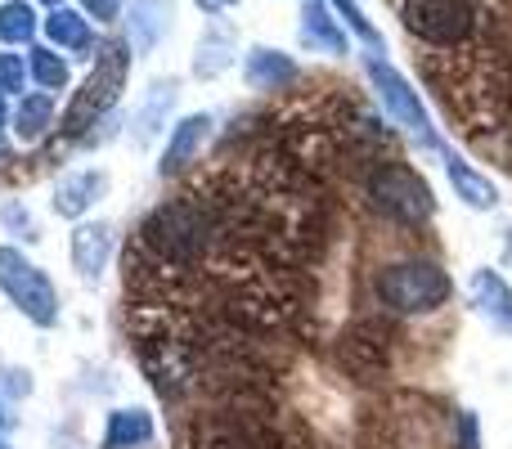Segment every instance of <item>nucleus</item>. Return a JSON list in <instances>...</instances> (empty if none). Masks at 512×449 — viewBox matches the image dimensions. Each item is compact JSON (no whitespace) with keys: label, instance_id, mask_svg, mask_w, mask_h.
Instances as JSON below:
<instances>
[{"label":"nucleus","instance_id":"nucleus-1","mask_svg":"<svg viewBox=\"0 0 512 449\" xmlns=\"http://www.w3.org/2000/svg\"><path fill=\"white\" fill-rule=\"evenodd\" d=\"M126 72H131V45L126 41L104 45L95 68H90V77L81 81V90L72 95L68 113H63V135H86L90 126L117 104V95H122V86H126Z\"/></svg>","mask_w":512,"mask_h":449},{"label":"nucleus","instance_id":"nucleus-2","mask_svg":"<svg viewBox=\"0 0 512 449\" xmlns=\"http://www.w3.org/2000/svg\"><path fill=\"white\" fill-rule=\"evenodd\" d=\"M454 283L436 261H396L378 274V297L396 315H432L450 301Z\"/></svg>","mask_w":512,"mask_h":449},{"label":"nucleus","instance_id":"nucleus-3","mask_svg":"<svg viewBox=\"0 0 512 449\" xmlns=\"http://www.w3.org/2000/svg\"><path fill=\"white\" fill-rule=\"evenodd\" d=\"M369 203L400 225H423L436 212L432 185L409 162H378L369 171Z\"/></svg>","mask_w":512,"mask_h":449},{"label":"nucleus","instance_id":"nucleus-4","mask_svg":"<svg viewBox=\"0 0 512 449\" xmlns=\"http://www.w3.org/2000/svg\"><path fill=\"white\" fill-rule=\"evenodd\" d=\"M0 292L32 319L36 328H54L59 324V292H54L50 274L41 265H32L18 247H0Z\"/></svg>","mask_w":512,"mask_h":449},{"label":"nucleus","instance_id":"nucleus-5","mask_svg":"<svg viewBox=\"0 0 512 449\" xmlns=\"http://www.w3.org/2000/svg\"><path fill=\"white\" fill-rule=\"evenodd\" d=\"M364 72H369V81H373V90H378L382 108H387V113L396 117V122L405 126L418 144H423V149L445 153L441 135H436V126H432V113H427V104L418 99V90L409 86V81L400 77L387 59H378V54H364Z\"/></svg>","mask_w":512,"mask_h":449},{"label":"nucleus","instance_id":"nucleus-6","mask_svg":"<svg viewBox=\"0 0 512 449\" xmlns=\"http://www.w3.org/2000/svg\"><path fill=\"white\" fill-rule=\"evenodd\" d=\"M400 18L405 27L427 45H459L468 41L477 9L472 0H400Z\"/></svg>","mask_w":512,"mask_h":449},{"label":"nucleus","instance_id":"nucleus-7","mask_svg":"<svg viewBox=\"0 0 512 449\" xmlns=\"http://www.w3.org/2000/svg\"><path fill=\"white\" fill-rule=\"evenodd\" d=\"M212 113H189L176 122V131H171L167 149H162V162H158V176L162 180H176L185 176L189 167H194L198 158H203V144L212 140Z\"/></svg>","mask_w":512,"mask_h":449},{"label":"nucleus","instance_id":"nucleus-8","mask_svg":"<svg viewBox=\"0 0 512 449\" xmlns=\"http://www.w3.org/2000/svg\"><path fill=\"white\" fill-rule=\"evenodd\" d=\"M113 261V225L108 221H81L72 229V265L86 283H95Z\"/></svg>","mask_w":512,"mask_h":449},{"label":"nucleus","instance_id":"nucleus-9","mask_svg":"<svg viewBox=\"0 0 512 449\" xmlns=\"http://www.w3.org/2000/svg\"><path fill=\"white\" fill-rule=\"evenodd\" d=\"M171 27V0H131L126 14V45L131 54H149Z\"/></svg>","mask_w":512,"mask_h":449},{"label":"nucleus","instance_id":"nucleus-10","mask_svg":"<svg viewBox=\"0 0 512 449\" xmlns=\"http://www.w3.org/2000/svg\"><path fill=\"white\" fill-rule=\"evenodd\" d=\"M104 194H108V171H77V176L59 180V189H54V212H59L63 221H81Z\"/></svg>","mask_w":512,"mask_h":449},{"label":"nucleus","instance_id":"nucleus-11","mask_svg":"<svg viewBox=\"0 0 512 449\" xmlns=\"http://www.w3.org/2000/svg\"><path fill=\"white\" fill-rule=\"evenodd\" d=\"M468 292H472V306L499 328V333H512V288L499 270H477L468 279Z\"/></svg>","mask_w":512,"mask_h":449},{"label":"nucleus","instance_id":"nucleus-12","mask_svg":"<svg viewBox=\"0 0 512 449\" xmlns=\"http://www.w3.org/2000/svg\"><path fill=\"white\" fill-rule=\"evenodd\" d=\"M441 158H445V176H450V185H454V198H463L472 212H490V207H499L495 180L481 176L472 162H463L459 153H450V149H445Z\"/></svg>","mask_w":512,"mask_h":449},{"label":"nucleus","instance_id":"nucleus-13","mask_svg":"<svg viewBox=\"0 0 512 449\" xmlns=\"http://www.w3.org/2000/svg\"><path fill=\"white\" fill-rule=\"evenodd\" d=\"M301 45H310L319 54H346L351 36L337 18H328L324 0H301Z\"/></svg>","mask_w":512,"mask_h":449},{"label":"nucleus","instance_id":"nucleus-14","mask_svg":"<svg viewBox=\"0 0 512 449\" xmlns=\"http://www.w3.org/2000/svg\"><path fill=\"white\" fill-rule=\"evenodd\" d=\"M243 77H248L252 90H279V86H288V81H297V63L283 50L256 45V50H248V59H243Z\"/></svg>","mask_w":512,"mask_h":449},{"label":"nucleus","instance_id":"nucleus-15","mask_svg":"<svg viewBox=\"0 0 512 449\" xmlns=\"http://www.w3.org/2000/svg\"><path fill=\"white\" fill-rule=\"evenodd\" d=\"M9 126H14V135L23 144H36L54 126V95H45V90H36V95H18Z\"/></svg>","mask_w":512,"mask_h":449},{"label":"nucleus","instance_id":"nucleus-16","mask_svg":"<svg viewBox=\"0 0 512 449\" xmlns=\"http://www.w3.org/2000/svg\"><path fill=\"white\" fill-rule=\"evenodd\" d=\"M45 36H50V45H59V50H72V54H81V50H90V45H95L90 18L77 14V9H68V5L50 9V18H45Z\"/></svg>","mask_w":512,"mask_h":449},{"label":"nucleus","instance_id":"nucleus-17","mask_svg":"<svg viewBox=\"0 0 512 449\" xmlns=\"http://www.w3.org/2000/svg\"><path fill=\"white\" fill-rule=\"evenodd\" d=\"M153 441V418L144 409H113L108 414L104 449H140Z\"/></svg>","mask_w":512,"mask_h":449},{"label":"nucleus","instance_id":"nucleus-18","mask_svg":"<svg viewBox=\"0 0 512 449\" xmlns=\"http://www.w3.org/2000/svg\"><path fill=\"white\" fill-rule=\"evenodd\" d=\"M230 63H234V36H230V27L216 23L212 32H203V41H198L194 72L198 77H221Z\"/></svg>","mask_w":512,"mask_h":449},{"label":"nucleus","instance_id":"nucleus-19","mask_svg":"<svg viewBox=\"0 0 512 449\" xmlns=\"http://www.w3.org/2000/svg\"><path fill=\"white\" fill-rule=\"evenodd\" d=\"M176 104V81H158V86H153V95H149V104L140 108V113H135V140L140 144H149L153 135L162 131V126H167V108Z\"/></svg>","mask_w":512,"mask_h":449},{"label":"nucleus","instance_id":"nucleus-20","mask_svg":"<svg viewBox=\"0 0 512 449\" xmlns=\"http://www.w3.org/2000/svg\"><path fill=\"white\" fill-rule=\"evenodd\" d=\"M27 72H32V81L45 95L68 86V59H59V50H50V45H36V50L27 54Z\"/></svg>","mask_w":512,"mask_h":449},{"label":"nucleus","instance_id":"nucleus-21","mask_svg":"<svg viewBox=\"0 0 512 449\" xmlns=\"http://www.w3.org/2000/svg\"><path fill=\"white\" fill-rule=\"evenodd\" d=\"M36 9L27 5V0H5L0 5V41H9V45H27L36 36Z\"/></svg>","mask_w":512,"mask_h":449},{"label":"nucleus","instance_id":"nucleus-22","mask_svg":"<svg viewBox=\"0 0 512 449\" xmlns=\"http://www.w3.org/2000/svg\"><path fill=\"white\" fill-rule=\"evenodd\" d=\"M328 5H333L337 23H342V27H346V32H351V36H360V41H364V45H369V50H373V54H378V50H382V32H378V27H373V23H369V18H364V9H360V5H355V0H328Z\"/></svg>","mask_w":512,"mask_h":449},{"label":"nucleus","instance_id":"nucleus-23","mask_svg":"<svg viewBox=\"0 0 512 449\" xmlns=\"http://www.w3.org/2000/svg\"><path fill=\"white\" fill-rule=\"evenodd\" d=\"M27 63H23V54H0V95H23V86H27Z\"/></svg>","mask_w":512,"mask_h":449},{"label":"nucleus","instance_id":"nucleus-24","mask_svg":"<svg viewBox=\"0 0 512 449\" xmlns=\"http://www.w3.org/2000/svg\"><path fill=\"white\" fill-rule=\"evenodd\" d=\"M0 221H5L9 229H14L18 238H27V243H32V238H41V234H36L32 212H27V207H18V203H5V207H0Z\"/></svg>","mask_w":512,"mask_h":449},{"label":"nucleus","instance_id":"nucleus-25","mask_svg":"<svg viewBox=\"0 0 512 449\" xmlns=\"http://www.w3.org/2000/svg\"><path fill=\"white\" fill-rule=\"evenodd\" d=\"M81 5H86V18H95V23H117L126 0H81Z\"/></svg>","mask_w":512,"mask_h":449},{"label":"nucleus","instance_id":"nucleus-26","mask_svg":"<svg viewBox=\"0 0 512 449\" xmlns=\"http://www.w3.org/2000/svg\"><path fill=\"white\" fill-rule=\"evenodd\" d=\"M454 427H459V449H481V436H477V414H472V409H463V414L454 418Z\"/></svg>","mask_w":512,"mask_h":449},{"label":"nucleus","instance_id":"nucleus-27","mask_svg":"<svg viewBox=\"0 0 512 449\" xmlns=\"http://www.w3.org/2000/svg\"><path fill=\"white\" fill-rule=\"evenodd\" d=\"M27 391H32V373L27 369H9L5 373V382H0V396H27Z\"/></svg>","mask_w":512,"mask_h":449},{"label":"nucleus","instance_id":"nucleus-28","mask_svg":"<svg viewBox=\"0 0 512 449\" xmlns=\"http://www.w3.org/2000/svg\"><path fill=\"white\" fill-rule=\"evenodd\" d=\"M5 427H14V414H9V400L0 396V432H5Z\"/></svg>","mask_w":512,"mask_h":449},{"label":"nucleus","instance_id":"nucleus-29","mask_svg":"<svg viewBox=\"0 0 512 449\" xmlns=\"http://www.w3.org/2000/svg\"><path fill=\"white\" fill-rule=\"evenodd\" d=\"M198 5H203L207 14H221V9H225V5H234V0H198Z\"/></svg>","mask_w":512,"mask_h":449},{"label":"nucleus","instance_id":"nucleus-30","mask_svg":"<svg viewBox=\"0 0 512 449\" xmlns=\"http://www.w3.org/2000/svg\"><path fill=\"white\" fill-rule=\"evenodd\" d=\"M9 126V108H5V95H0V131Z\"/></svg>","mask_w":512,"mask_h":449},{"label":"nucleus","instance_id":"nucleus-31","mask_svg":"<svg viewBox=\"0 0 512 449\" xmlns=\"http://www.w3.org/2000/svg\"><path fill=\"white\" fill-rule=\"evenodd\" d=\"M45 5H54V9H59V5H63V0H45Z\"/></svg>","mask_w":512,"mask_h":449},{"label":"nucleus","instance_id":"nucleus-32","mask_svg":"<svg viewBox=\"0 0 512 449\" xmlns=\"http://www.w3.org/2000/svg\"><path fill=\"white\" fill-rule=\"evenodd\" d=\"M0 449H9V441H5V436H0Z\"/></svg>","mask_w":512,"mask_h":449}]
</instances>
